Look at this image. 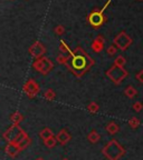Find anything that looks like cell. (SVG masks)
Returning <instances> with one entry per match:
<instances>
[{"mask_svg":"<svg viewBox=\"0 0 143 160\" xmlns=\"http://www.w3.org/2000/svg\"><path fill=\"white\" fill-rule=\"evenodd\" d=\"M103 153L108 160H120L125 155V149L118 140H111L103 148Z\"/></svg>","mask_w":143,"mask_h":160,"instance_id":"6da1fadb","label":"cell"},{"mask_svg":"<svg viewBox=\"0 0 143 160\" xmlns=\"http://www.w3.org/2000/svg\"><path fill=\"white\" fill-rule=\"evenodd\" d=\"M106 75H107V77L110 78L114 83L120 85V83L122 82L126 77H128L129 73L123 67H118V66L114 65V67L111 68V69L107 71Z\"/></svg>","mask_w":143,"mask_h":160,"instance_id":"7a4b0ae2","label":"cell"},{"mask_svg":"<svg viewBox=\"0 0 143 160\" xmlns=\"http://www.w3.org/2000/svg\"><path fill=\"white\" fill-rule=\"evenodd\" d=\"M133 42V40L125 31H122L120 32L114 39V45L118 48H120L121 50H126Z\"/></svg>","mask_w":143,"mask_h":160,"instance_id":"3957f363","label":"cell"},{"mask_svg":"<svg viewBox=\"0 0 143 160\" xmlns=\"http://www.w3.org/2000/svg\"><path fill=\"white\" fill-rule=\"evenodd\" d=\"M91 22H92V25L93 26H100L101 23L103 22V17H102V15L98 12H95L93 13V15L91 16L90 18Z\"/></svg>","mask_w":143,"mask_h":160,"instance_id":"277c9868","label":"cell"},{"mask_svg":"<svg viewBox=\"0 0 143 160\" xmlns=\"http://www.w3.org/2000/svg\"><path fill=\"white\" fill-rule=\"evenodd\" d=\"M124 93H125V96L128 98L132 99V98H134L136 95H138V91H136V89L133 87V86H129V87H126L125 90H124Z\"/></svg>","mask_w":143,"mask_h":160,"instance_id":"5b68a950","label":"cell"},{"mask_svg":"<svg viewBox=\"0 0 143 160\" xmlns=\"http://www.w3.org/2000/svg\"><path fill=\"white\" fill-rule=\"evenodd\" d=\"M118 126L116 125L115 122H110L107 126H106V131H107L110 135H115L116 132L118 131Z\"/></svg>","mask_w":143,"mask_h":160,"instance_id":"8992f818","label":"cell"},{"mask_svg":"<svg viewBox=\"0 0 143 160\" xmlns=\"http://www.w3.org/2000/svg\"><path fill=\"white\" fill-rule=\"evenodd\" d=\"M129 125H130V127H131V128H133V129H136V128L140 127L141 121H140V119H139V118L132 117L130 120H129Z\"/></svg>","mask_w":143,"mask_h":160,"instance_id":"52a82bcc","label":"cell"},{"mask_svg":"<svg viewBox=\"0 0 143 160\" xmlns=\"http://www.w3.org/2000/svg\"><path fill=\"white\" fill-rule=\"evenodd\" d=\"M88 139H90L91 142H97L98 140H100V135H98L96 131H93V132L90 133V136H88Z\"/></svg>","mask_w":143,"mask_h":160,"instance_id":"ba28073f","label":"cell"},{"mask_svg":"<svg viewBox=\"0 0 143 160\" xmlns=\"http://www.w3.org/2000/svg\"><path fill=\"white\" fill-rule=\"evenodd\" d=\"M125 62H126V60L123 56H118L115 59V66H118V67H124Z\"/></svg>","mask_w":143,"mask_h":160,"instance_id":"9c48e42d","label":"cell"},{"mask_svg":"<svg viewBox=\"0 0 143 160\" xmlns=\"http://www.w3.org/2000/svg\"><path fill=\"white\" fill-rule=\"evenodd\" d=\"M133 110L135 111V112H140V111H142L143 109V103L141 102V101H136V102L133 103Z\"/></svg>","mask_w":143,"mask_h":160,"instance_id":"30bf717a","label":"cell"},{"mask_svg":"<svg viewBox=\"0 0 143 160\" xmlns=\"http://www.w3.org/2000/svg\"><path fill=\"white\" fill-rule=\"evenodd\" d=\"M135 78H136V80H138L139 82L143 83V70H140V71H139V72L136 73Z\"/></svg>","mask_w":143,"mask_h":160,"instance_id":"8fae6325","label":"cell"},{"mask_svg":"<svg viewBox=\"0 0 143 160\" xmlns=\"http://www.w3.org/2000/svg\"><path fill=\"white\" fill-rule=\"evenodd\" d=\"M88 109H90L91 111H97V110H98V106L96 105V103H92V105L88 107Z\"/></svg>","mask_w":143,"mask_h":160,"instance_id":"7c38bea8","label":"cell"},{"mask_svg":"<svg viewBox=\"0 0 143 160\" xmlns=\"http://www.w3.org/2000/svg\"><path fill=\"white\" fill-rule=\"evenodd\" d=\"M107 52H108V55H114V53L116 52V48L115 47H110L108 48V50H107Z\"/></svg>","mask_w":143,"mask_h":160,"instance_id":"4fadbf2b","label":"cell"}]
</instances>
